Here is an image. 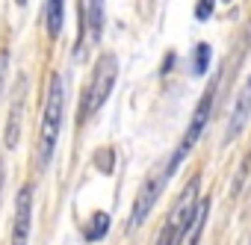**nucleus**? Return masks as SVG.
Returning <instances> with one entry per match:
<instances>
[{"instance_id":"nucleus-1","label":"nucleus","mask_w":251,"mask_h":245,"mask_svg":"<svg viewBox=\"0 0 251 245\" xmlns=\"http://www.w3.org/2000/svg\"><path fill=\"white\" fill-rule=\"evenodd\" d=\"M62 103H65V89L59 74L48 77V92H45V112H42V130H39V166L48 169L50 157L56 151L59 127H62Z\"/></svg>"},{"instance_id":"nucleus-2","label":"nucleus","mask_w":251,"mask_h":245,"mask_svg":"<svg viewBox=\"0 0 251 245\" xmlns=\"http://www.w3.org/2000/svg\"><path fill=\"white\" fill-rule=\"evenodd\" d=\"M216 86H219V83H210V89L201 95V100H198V106H195V112H192V121H189V127H186V133H183L180 145L175 148L172 160L166 163V169H169L172 174H175V172L183 166V160L189 157V151L195 148V142L201 139V133H204V127H207L210 112H213V100H216Z\"/></svg>"},{"instance_id":"nucleus-3","label":"nucleus","mask_w":251,"mask_h":245,"mask_svg":"<svg viewBox=\"0 0 251 245\" xmlns=\"http://www.w3.org/2000/svg\"><path fill=\"white\" fill-rule=\"evenodd\" d=\"M115 77H118V62H115L112 53H106V56L98 62V68H95V74H92V83H89V89H86V98H83V118H89L95 109H100V103L109 98V92H112V86H115Z\"/></svg>"},{"instance_id":"nucleus-4","label":"nucleus","mask_w":251,"mask_h":245,"mask_svg":"<svg viewBox=\"0 0 251 245\" xmlns=\"http://www.w3.org/2000/svg\"><path fill=\"white\" fill-rule=\"evenodd\" d=\"M195 204H198V180H192V183L183 189V195L177 198V204H175V210H172V216H169V221H166V227H163L157 245H175V242H177V233H180L183 221L189 219V213L195 210Z\"/></svg>"},{"instance_id":"nucleus-5","label":"nucleus","mask_w":251,"mask_h":245,"mask_svg":"<svg viewBox=\"0 0 251 245\" xmlns=\"http://www.w3.org/2000/svg\"><path fill=\"white\" fill-rule=\"evenodd\" d=\"M172 177V172L163 166L157 174H151L148 180H145V186L139 189V195H136V204H133V213H130V227H139L145 219H148V213L154 210V204H157V198H160V192H163V186H166V180Z\"/></svg>"},{"instance_id":"nucleus-6","label":"nucleus","mask_w":251,"mask_h":245,"mask_svg":"<svg viewBox=\"0 0 251 245\" xmlns=\"http://www.w3.org/2000/svg\"><path fill=\"white\" fill-rule=\"evenodd\" d=\"M30 221H33V189L21 186L15 198V221H12V245L30 242Z\"/></svg>"},{"instance_id":"nucleus-7","label":"nucleus","mask_w":251,"mask_h":245,"mask_svg":"<svg viewBox=\"0 0 251 245\" xmlns=\"http://www.w3.org/2000/svg\"><path fill=\"white\" fill-rule=\"evenodd\" d=\"M27 89H30V83H27V77L21 74V77H18V83H15V92H12V112H9V127H6V148H15V145H18Z\"/></svg>"},{"instance_id":"nucleus-8","label":"nucleus","mask_w":251,"mask_h":245,"mask_svg":"<svg viewBox=\"0 0 251 245\" xmlns=\"http://www.w3.org/2000/svg\"><path fill=\"white\" fill-rule=\"evenodd\" d=\"M248 112H251V77L245 80V86H242V92H239V98L233 103V112L227 118V130H225V142H233L242 133L245 121H248Z\"/></svg>"},{"instance_id":"nucleus-9","label":"nucleus","mask_w":251,"mask_h":245,"mask_svg":"<svg viewBox=\"0 0 251 245\" xmlns=\"http://www.w3.org/2000/svg\"><path fill=\"white\" fill-rule=\"evenodd\" d=\"M207 216H210V198H201L195 204V210L189 213V219L183 221L175 245H195L198 236H201V230H204V224H207Z\"/></svg>"},{"instance_id":"nucleus-10","label":"nucleus","mask_w":251,"mask_h":245,"mask_svg":"<svg viewBox=\"0 0 251 245\" xmlns=\"http://www.w3.org/2000/svg\"><path fill=\"white\" fill-rule=\"evenodd\" d=\"M62 18H65V0H48L45 3V24L50 39H56L62 33Z\"/></svg>"},{"instance_id":"nucleus-11","label":"nucleus","mask_w":251,"mask_h":245,"mask_svg":"<svg viewBox=\"0 0 251 245\" xmlns=\"http://www.w3.org/2000/svg\"><path fill=\"white\" fill-rule=\"evenodd\" d=\"M106 227H109V216H106V213H95L92 221H89L86 239H100V236H106Z\"/></svg>"},{"instance_id":"nucleus-12","label":"nucleus","mask_w":251,"mask_h":245,"mask_svg":"<svg viewBox=\"0 0 251 245\" xmlns=\"http://www.w3.org/2000/svg\"><path fill=\"white\" fill-rule=\"evenodd\" d=\"M210 68V45H198L195 48V74H204Z\"/></svg>"},{"instance_id":"nucleus-13","label":"nucleus","mask_w":251,"mask_h":245,"mask_svg":"<svg viewBox=\"0 0 251 245\" xmlns=\"http://www.w3.org/2000/svg\"><path fill=\"white\" fill-rule=\"evenodd\" d=\"M213 6H216V0H198V6H195L198 21H207V18L213 15Z\"/></svg>"},{"instance_id":"nucleus-14","label":"nucleus","mask_w":251,"mask_h":245,"mask_svg":"<svg viewBox=\"0 0 251 245\" xmlns=\"http://www.w3.org/2000/svg\"><path fill=\"white\" fill-rule=\"evenodd\" d=\"M15 3H18V6H24V3H27V0H15Z\"/></svg>"},{"instance_id":"nucleus-15","label":"nucleus","mask_w":251,"mask_h":245,"mask_svg":"<svg viewBox=\"0 0 251 245\" xmlns=\"http://www.w3.org/2000/svg\"><path fill=\"white\" fill-rule=\"evenodd\" d=\"M248 245H251V242H248Z\"/></svg>"}]
</instances>
